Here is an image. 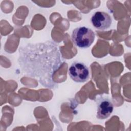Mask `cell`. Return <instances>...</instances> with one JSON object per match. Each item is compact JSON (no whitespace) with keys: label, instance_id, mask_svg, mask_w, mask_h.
<instances>
[{"label":"cell","instance_id":"277c9868","mask_svg":"<svg viewBox=\"0 0 131 131\" xmlns=\"http://www.w3.org/2000/svg\"><path fill=\"white\" fill-rule=\"evenodd\" d=\"M91 21L92 25L99 30H105L110 28L112 20L110 15L106 12L96 11L92 16Z\"/></svg>","mask_w":131,"mask_h":131},{"label":"cell","instance_id":"3957f363","mask_svg":"<svg viewBox=\"0 0 131 131\" xmlns=\"http://www.w3.org/2000/svg\"><path fill=\"white\" fill-rule=\"evenodd\" d=\"M69 74L71 78L76 82H84L90 77L88 67L83 62L75 61L71 64L69 69Z\"/></svg>","mask_w":131,"mask_h":131},{"label":"cell","instance_id":"6da1fadb","mask_svg":"<svg viewBox=\"0 0 131 131\" xmlns=\"http://www.w3.org/2000/svg\"><path fill=\"white\" fill-rule=\"evenodd\" d=\"M18 62L26 75L39 79L45 86H50L54 74L60 66L61 59L56 45L48 41L20 47Z\"/></svg>","mask_w":131,"mask_h":131},{"label":"cell","instance_id":"5b68a950","mask_svg":"<svg viewBox=\"0 0 131 131\" xmlns=\"http://www.w3.org/2000/svg\"><path fill=\"white\" fill-rule=\"evenodd\" d=\"M113 110V104L108 98H101L97 104V118L100 120L106 119L112 113Z\"/></svg>","mask_w":131,"mask_h":131},{"label":"cell","instance_id":"7a4b0ae2","mask_svg":"<svg viewBox=\"0 0 131 131\" xmlns=\"http://www.w3.org/2000/svg\"><path fill=\"white\" fill-rule=\"evenodd\" d=\"M72 40L75 45L80 48H88L93 43L95 34L91 29L82 26L73 30Z\"/></svg>","mask_w":131,"mask_h":131}]
</instances>
